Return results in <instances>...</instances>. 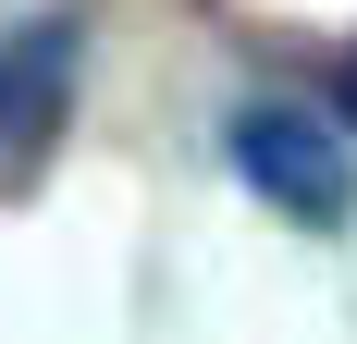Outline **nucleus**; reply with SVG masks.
Instances as JSON below:
<instances>
[{"mask_svg":"<svg viewBox=\"0 0 357 344\" xmlns=\"http://www.w3.org/2000/svg\"><path fill=\"white\" fill-rule=\"evenodd\" d=\"M234 172H247L284 221H308V234H333V221L357 209L345 136H333L321 111H296V99H247V111H234Z\"/></svg>","mask_w":357,"mask_h":344,"instance_id":"1","label":"nucleus"},{"mask_svg":"<svg viewBox=\"0 0 357 344\" xmlns=\"http://www.w3.org/2000/svg\"><path fill=\"white\" fill-rule=\"evenodd\" d=\"M345 111H357V62H345Z\"/></svg>","mask_w":357,"mask_h":344,"instance_id":"2","label":"nucleus"}]
</instances>
